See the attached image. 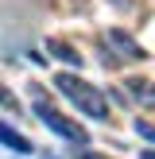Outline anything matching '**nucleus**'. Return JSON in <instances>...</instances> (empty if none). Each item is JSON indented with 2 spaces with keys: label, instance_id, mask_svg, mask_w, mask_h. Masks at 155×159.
<instances>
[{
  "label": "nucleus",
  "instance_id": "obj_7",
  "mask_svg": "<svg viewBox=\"0 0 155 159\" xmlns=\"http://www.w3.org/2000/svg\"><path fill=\"white\" fill-rule=\"evenodd\" d=\"M0 105H8V109H20V105H16V97H12L8 89H0Z\"/></svg>",
  "mask_w": 155,
  "mask_h": 159
},
{
  "label": "nucleus",
  "instance_id": "obj_5",
  "mask_svg": "<svg viewBox=\"0 0 155 159\" xmlns=\"http://www.w3.org/2000/svg\"><path fill=\"white\" fill-rule=\"evenodd\" d=\"M46 51L58 54V58H62V62H70V66H82V54H78L70 43H62V39H46Z\"/></svg>",
  "mask_w": 155,
  "mask_h": 159
},
{
  "label": "nucleus",
  "instance_id": "obj_3",
  "mask_svg": "<svg viewBox=\"0 0 155 159\" xmlns=\"http://www.w3.org/2000/svg\"><path fill=\"white\" fill-rule=\"evenodd\" d=\"M101 39H105L108 51H116V58H128V62H144V58H147V51L128 35V31H120V27H108Z\"/></svg>",
  "mask_w": 155,
  "mask_h": 159
},
{
  "label": "nucleus",
  "instance_id": "obj_4",
  "mask_svg": "<svg viewBox=\"0 0 155 159\" xmlns=\"http://www.w3.org/2000/svg\"><path fill=\"white\" fill-rule=\"evenodd\" d=\"M0 144H4L8 152H16V155H31V152H35L31 140L23 136V132H16L12 124H4V120H0Z\"/></svg>",
  "mask_w": 155,
  "mask_h": 159
},
{
  "label": "nucleus",
  "instance_id": "obj_9",
  "mask_svg": "<svg viewBox=\"0 0 155 159\" xmlns=\"http://www.w3.org/2000/svg\"><path fill=\"white\" fill-rule=\"evenodd\" d=\"M140 159H155V152H140Z\"/></svg>",
  "mask_w": 155,
  "mask_h": 159
},
{
  "label": "nucleus",
  "instance_id": "obj_2",
  "mask_svg": "<svg viewBox=\"0 0 155 159\" xmlns=\"http://www.w3.org/2000/svg\"><path fill=\"white\" fill-rule=\"evenodd\" d=\"M35 116H39V120H43L46 128L54 132V136L70 140V144H78V148H89V132H85L78 120H66V116H62L54 105H46L43 97H35Z\"/></svg>",
  "mask_w": 155,
  "mask_h": 159
},
{
  "label": "nucleus",
  "instance_id": "obj_8",
  "mask_svg": "<svg viewBox=\"0 0 155 159\" xmlns=\"http://www.w3.org/2000/svg\"><path fill=\"white\" fill-rule=\"evenodd\" d=\"M74 159H105V155H97V152H74Z\"/></svg>",
  "mask_w": 155,
  "mask_h": 159
},
{
  "label": "nucleus",
  "instance_id": "obj_6",
  "mask_svg": "<svg viewBox=\"0 0 155 159\" xmlns=\"http://www.w3.org/2000/svg\"><path fill=\"white\" fill-rule=\"evenodd\" d=\"M136 132L144 140H155V124H147V120H136Z\"/></svg>",
  "mask_w": 155,
  "mask_h": 159
},
{
  "label": "nucleus",
  "instance_id": "obj_1",
  "mask_svg": "<svg viewBox=\"0 0 155 159\" xmlns=\"http://www.w3.org/2000/svg\"><path fill=\"white\" fill-rule=\"evenodd\" d=\"M54 85H58V93H62L66 101H74V105L82 109L89 120H108V116H113V109H108V97L97 89V85L82 82L78 74H58V78H54Z\"/></svg>",
  "mask_w": 155,
  "mask_h": 159
}]
</instances>
